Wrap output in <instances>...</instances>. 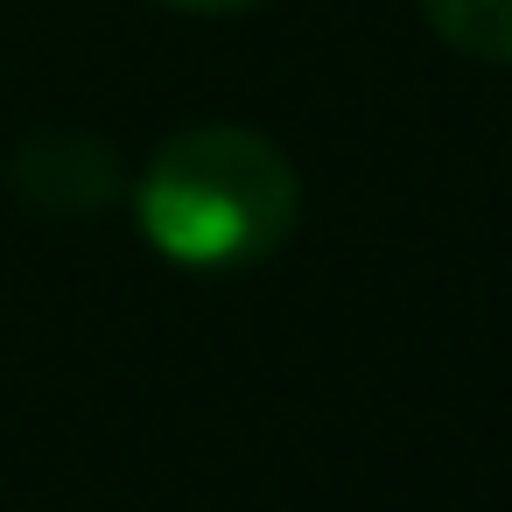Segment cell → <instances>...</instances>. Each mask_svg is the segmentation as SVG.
Segmentation results:
<instances>
[{
  "label": "cell",
  "mask_w": 512,
  "mask_h": 512,
  "mask_svg": "<svg viewBox=\"0 0 512 512\" xmlns=\"http://www.w3.org/2000/svg\"><path fill=\"white\" fill-rule=\"evenodd\" d=\"M428 29L477 57V64H512V0H421Z\"/></svg>",
  "instance_id": "3957f363"
},
{
  "label": "cell",
  "mask_w": 512,
  "mask_h": 512,
  "mask_svg": "<svg viewBox=\"0 0 512 512\" xmlns=\"http://www.w3.org/2000/svg\"><path fill=\"white\" fill-rule=\"evenodd\" d=\"M8 183L29 211H50V218H92L113 204L120 190V162L99 134H78V127H36L15 162H8Z\"/></svg>",
  "instance_id": "7a4b0ae2"
},
{
  "label": "cell",
  "mask_w": 512,
  "mask_h": 512,
  "mask_svg": "<svg viewBox=\"0 0 512 512\" xmlns=\"http://www.w3.org/2000/svg\"><path fill=\"white\" fill-rule=\"evenodd\" d=\"M162 8H176V15H246L260 0H162Z\"/></svg>",
  "instance_id": "277c9868"
},
{
  "label": "cell",
  "mask_w": 512,
  "mask_h": 512,
  "mask_svg": "<svg viewBox=\"0 0 512 512\" xmlns=\"http://www.w3.org/2000/svg\"><path fill=\"white\" fill-rule=\"evenodd\" d=\"M134 211L162 260L246 267V260H267L295 232L302 183L288 155L253 127H190L148 162Z\"/></svg>",
  "instance_id": "6da1fadb"
}]
</instances>
